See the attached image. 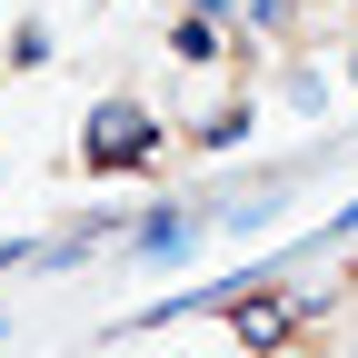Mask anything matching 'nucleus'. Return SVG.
I'll return each mask as SVG.
<instances>
[{
    "label": "nucleus",
    "mask_w": 358,
    "mask_h": 358,
    "mask_svg": "<svg viewBox=\"0 0 358 358\" xmlns=\"http://www.w3.org/2000/svg\"><path fill=\"white\" fill-rule=\"evenodd\" d=\"M150 140H159V129H150V110H100V120H90V169H129V159H150Z\"/></svg>",
    "instance_id": "f257e3e1"
}]
</instances>
